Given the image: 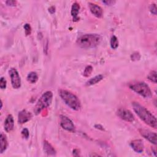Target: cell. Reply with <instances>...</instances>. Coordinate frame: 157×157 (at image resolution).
Returning <instances> with one entry per match:
<instances>
[{"mask_svg": "<svg viewBox=\"0 0 157 157\" xmlns=\"http://www.w3.org/2000/svg\"><path fill=\"white\" fill-rule=\"evenodd\" d=\"M117 116L121 120L128 122H132L134 121V117L132 112L125 108H120L117 111Z\"/></svg>", "mask_w": 157, "mask_h": 157, "instance_id": "obj_8", "label": "cell"}, {"mask_svg": "<svg viewBox=\"0 0 157 157\" xmlns=\"http://www.w3.org/2000/svg\"><path fill=\"white\" fill-rule=\"evenodd\" d=\"M101 36L98 34H85L80 36L76 41L82 48H92L97 47L101 41Z\"/></svg>", "mask_w": 157, "mask_h": 157, "instance_id": "obj_2", "label": "cell"}, {"mask_svg": "<svg viewBox=\"0 0 157 157\" xmlns=\"http://www.w3.org/2000/svg\"><path fill=\"white\" fill-rule=\"evenodd\" d=\"M6 4L9 6H15L17 4V1L13 0H8L6 1Z\"/></svg>", "mask_w": 157, "mask_h": 157, "instance_id": "obj_27", "label": "cell"}, {"mask_svg": "<svg viewBox=\"0 0 157 157\" xmlns=\"http://www.w3.org/2000/svg\"><path fill=\"white\" fill-rule=\"evenodd\" d=\"M94 127L96 128V129H100V130H104V128H103V126H102L101 125H100V124H96L95 126H94Z\"/></svg>", "mask_w": 157, "mask_h": 157, "instance_id": "obj_31", "label": "cell"}, {"mask_svg": "<svg viewBox=\"0 0 157 157\" xmlns=\"http://www.w3.org/2000/svg\"><path fill=\"white\" fill-rule=\"evenodd\" d=\"M129 88L135 93L145 98H149L152 95L150 87L144 82H138L131 83L129 85Z\"/></svg>", "mask_w": 157, "mask_h": 157, "instance_id": "obj_5", "label": "cell"}, {"mask_svg": "<svg viewBox=\"0 0 157 157\" xmlns=\"http://www.w3.org/2000/svg\"><path fill=\"white\" fill-rule=\"evenodd\" d=\"M60 125L65 130L69 132H75V128L72 121L65 115H60Z\"/></svg>", "mask_w": 157, "mask_h": 157, "instance_id": "obj_7", "label": "cell"}, {"mask_svg": "<svg viewBox=\"0 0 157 157\" xmlns=\"http://www.w3.org/2000/svg\"><path fill=\"white\" fill-rule=\"evenodd\" d=\"M118 40L115 36H113L110 39V47L112 49H116L118 47Z\"/></svg>", "mask_w": 157, "mask_h": 157, "instance_id": "obj_19", "label": "cell"}, {"mask_svg": "<svg viewBox=\"0 0 157 157\" xmlns=\"http://www.w3.org/2000/svg\"><path fill=\"white\" fill-rule=\"evenodd\" d=\"M53 98V93L50 91H45L40 96L37 102L34 107V112L36 115H38L44 109L48 107L52 103Z\"/></svg>", "mask_w": 157, "mask_h": 157, "instance_id": "obj_4", "label": "cell"}, {"mask_svg": "<svg viewBox=\"0 0 157 157\" xmlns=\"http://www.w3.org/2000/svg\"><path fill=\"white\" fill-rule=\"evenodd\" d=\"M21 136L23 138L25 139H28L29 137V131L27 128H23L22 130H21Z\"/></svg>", "mask_w": 157, "mask_h": 157, "instance_id": "obj_24", "label": "cell"}, {"mask_svg": "<svg viewBox=\"0 0 157 157\" xmlns=\"http://www.w3.org/2000/svg\"><path fill=\"white\" fill-rule=\"evenodd\" d=\"M48 12L50 13H53L55 12V7L54 6H51L50 7L48 8Z\"/></svg>", "mask_w": 157, "mask_h": 157, "instance_id": "obj_29", "label": "cell"}, {"mask_svg": "<svg viewBox=\"0 0 157 157\" xmlns=\"http://www.w3.org/2000/svg\"><path fill=\"white\" fill-rule=\"evenodd\" d=\"M149 9L151 13H153V15H156L157 8H156V6L155 4H151L149 7Z\"/></svg>", "mask_w": 157, "mask_h": 157, "instance_id": "obj_25", "label": "cell"}, {"mask_svg": "<svg viewBox=\"0 0 157 157\" xmlns=\"http://www.w3.org/2000/svg\"><path fill=\"white\" fill-rule=\"evenodd\" d=\"M4 128L6 132H10L13 130L14 128V120L12 115L9 114L6 117L4 121Z\"/></svg>", "mask_w": 157, "mask_h": 157, "instance_id": "obj_13", "label": "cell"}, {"mask_svg": "<svg viewBox=\"0 0 157 157\" xmlns=\"http://www.w3.org/2000/svg\"><path fill=\"white\" fill-rule=\"evenodd\" d=\"M6 85H7V82L6 80L5 79L4 77H1V79H0V87L2 90L6 89Z\"/></svg>", "mask_w": 157, "mask_h": 157, "instance_id": "obj_23", "label": "cell"}, {"mask_svg": "<svg viewBox=\"0 0 157 157\" xmlns=\"http://www.w3.org/2000/svg\"><path fill=\"white\" fill-rule=\"evenodd\" d=\"M44 152L48 155H55L56 150L54 147L47 140L44 141L43 144Z\"/></svg>", "mask_w": 157, "mask_h": 157, "instance_id": "obj_14", "label": "cell"}, {"mask_svg": "<svg viewBox=\"0 0 157 157\" xmlns=\"http://www.w3.org/2000/svg\"><path fill=\"white\" fill-rule=\"evenodd\" d=\"M92 71H93V67L90 65H88L85 68L84 71L83 72V75L84 77H88L91 75Z\"/></svg>", "mask_w": 157, "mask_h": 157, "instance_id": "obj_21", "label": "cell"}, {"mask_svg": "<svg viewBox=\"0 0 157 157\" xmlns=\"http://www.w3.org/2000/svg\"><path fill=\"white\" fill-rule=\"evenodd\" d=\"M0 141H1V153H2L7 149L8 147V142L6 137V136L1 132L0 136Z\"/></svg>", "mask_w": 157, "mask_h": 157, "instance_id": "obj_16", "label": "cell"}, {"mask_svg": "<svg viewBox=\"0 0 157 157\" xmlns=\"http://www.w3.org/2000/svg\"><path fill=\"white\" fill-rule=\"evenodd\" d=\"M139 133L140 134V135L143 137H144L145 139L148 140L150 143H151L155 145H156L157 136L155 132H151L149 130L145 129H139Z\"/></svg>", "mask_w": 157, "mask_h": 157, "instance_id": "obj_9", "label": "cell"}, {"mask_svg": "<svg viewBox=\"0 0 157 157\" xmlns=\"http://www.w3.org/2000/svg\"><path fill=\"white\" fill-rule=\"evenodd\" d=\"M33 115L31 113L26 109H23L19 112L18 115V122L20 124H23L29 121Z\"/></svg>", "mask_w": 157, "mask_h": 157, "instance_id": "obj_10", "label": "cell"}, {"mask_svg": "<svg viewBox=\"0 0 157 157\" xmlns=\"http://www.w3.org/2000/svg\"><path fill=\"white\" fill-rule=\"evenodd\" d=\"M147 78L148 80H150L151 82L156 83V71H151L149 72Z\"/></svg>", "mask_w": 157, "mask_h": 157, "instance_id": "obj_20", "label": "cell"}, {"mask_svg": "<svg viewBox=\"0 0 157 157\" xmlns=\"http://www.w3.org/2000/svg\"><path fill=\"white\" fill-rule=\"evenodd\" d=\"M88 6L90 12L93 15L97 18L102 17L103 15V10L99 6L93 2H88Z\"/></svg>", "mask_w": 157, "mask_h": 157, "instance_id": "obj_11", "label": "cell"}, {"mask_svg": "<svg viewBox=\"0 0 157 157\" xmlns=\"http://www.w3.org/2000/svg\"><path fill=\"white\" fill-rule=\"evenodd\" d=\"M26 78L29 82L31 83H35L38 80V75L35 72H30L28 74Z\"/></svg>", "mask_w": 157, "mask_h": 157, "instance_id": "obj_18", "label": "cell"}, {"mask_svg": "<svg viewBox=\"0 0 157 157\" xmlns=\"http://www.w3.org/2000/svg\"><path fill=\"white\" fill-rule=\"evenodd\" d=\"M132 105L136 113L145 124L154 129H156V118L149 110L137 102H133Z\"/></svg>", "mask_w": 157, "mask_h": 157, "instance_id": "obj_1", "label": "cell"}, {"mask_svg": "<svg viewBox=\"0 0 157 157\" xmlns=\"http://www.w3.org/2000/svg\"><path fill=\"white\" fill-rule=\"evenodd\" d=\"M130 145L131 148L137 153H142L144 149V144L141 139H135L131 142Z\"/></svg>", "mask_w": 157, "mask_h": 157, "instance_id": "obj_12", "label": "cell"}, {"mask_svg": "<svg viewBox=\"0 0 157 157\" xmlns=\"http://www.w3.org/2000/svg\"><path fill=\"white\" fill-rule=\"evenodd\" d=\"M9 76L11 79V84L14 89H18L21 86V78L15 68L12 67L9 71Z\"/></svg>", "mask_w": 157, "mask_h": 157, "instance_id": "obj_6", "label": "cell"}, {"mask_svg": "<svg viewBox=\"0 0 157 157\" xmlns=\"http://www.w3.org/2000/svg\"><path fill=\"white\" fill-rule=\"evenodd\" d=\"M79 10H80L79 4L77 2L73 3V4L71 7V15L73 17V21H77L78 20L77 15L78 14Z\"/></svg>", "mask_w": 157, "mask_h": 157, "instance_id": "obj_15", "label": "cell"}, {"mask_svg": "<svg viewBox=\"0 0 157 157\" xmlns=\"http://www.w3.org/2000/svg\"><path fill=\"white\" fill-rule=\"evenodd\" d=\"M103 75L101 74H99L98 75L94 76V77L90 78V80H88L86 82V86H91V85H95L98 83H99L101 80H102L103 79Z\"/></svg>", "mask_w": 157, "mask_h": 157, "instance_id": "obj_17", "label": "cell"}, {"mask_svg": "<svg viewBox=\"0 0 157 157\" xmlns=\"http://www.w3.org/2000/svg\"><path fill=\"white\" fill-rule=\"evenodd\" d=\"M73 155L74 156H78L79 155V150L78 149H74L73 150Z\"/></svg>", "mask_w": 157, "mask_h": 157, "instance_id": "obj_30", "label": "cell"}, {"mask_svg": "<svg viewBox=\"0 0 157 157\" xmlns=\"http://www.w3.org/2000/svg\"><path fill=\"white\" fill-rule=\"evenodd\" d=\"M140 55L138 52H135L131 55V58L132 61H137L140 59Z\"/></svg>", "mask_w": 157, "mask_h": 157, "instance_id": "obj_26", "label": "cell"}, {"mask_svg": "<svg viewBox=\"0 0 157 157\" xmlns=\"http://www.w3.org/2000/svg\"><path fill=\"white\" fill-rule=\"evenodd\" d=\"M24 29H25V33L26 36H29L31 33V27L29 24L26 23L24 25Z\"/></svg>", "mask_w": 157, "mask_h": 157, "instance_id": "obj_22", "label": "cell"}, {"mask_svg": "<svg viewBox=\"0 0 157 157\" xmlns=\"http://www.w3.org/2000/svg\"><path fill=\"white\" fill-rule=\"evenodd\" d=\"M59 95L64 102L71 109L79 110L81 108V103L78 98L74 94L66 90H59Z\"/></svg>", "mask_w": 157, "mask_h": 157, "instance_id": "obj_3", "label": "cell"}, {"mask_svg": "<svg viewBox=\"0 0 157 157\" xmlns=\"http://www.w3.org/2000/svg\"><path fill=\"white\" fill-rule=\"evenodd\" d=\"M102 2L107 6H112V5H113L116 2L115 1H112V0H105V1H103Z\"/></svg>", "mask_w": 157, "mask_h": 157, "instance_id": "obj_28", "label": "cell"}]
</instances>
